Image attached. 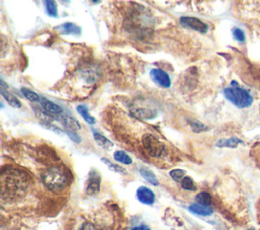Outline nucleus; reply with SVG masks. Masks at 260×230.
<instances>
[{"label": "nucleus", "instance_id": "1", "mask_svg": "<svg viewBox=\"0 0 260 230\" xmlns=\"http://www.w3.org/2000/svg\"><path fill=\"white\" fill-rule=\"evenodd\" d=\"M2 197L15 199L22 195L28 184L26 175L17 170H10L2 174Z\"/></svg>", "mask_w": 260, "mask_h": 230}, {"label": "nucleus", "instance_id": "2", "mask_svg": "<svg viewBox=\"0 0 260 230\" xmlns=\"http://www.w3.org/2000/svg\"><path fill=\"white\" fill-rule=\"evenodd\" d=\"M223 94L225 98L239 108L249 107L253 102L250 92L238 85L236 81H232L231 86L224 88Z\"/></svg>", "mask_w": 260, "mask_h": 230}, {"label": "nucleus", "instance_id": "3", "mask_svg": "<svg viewBox=\"0 0 260 230\" xmlns=\"http://www.w3.org/2000/svg\"><path fill=\"white\" fill-rule=\"evenodd\" d=\"M42 178L46 187L53 191L62 190L68 182L67 175L64 169L57 166L51 167L48 170H46Z\"/></svg>", "mask_w": 260, "mask_h": 230}, {"label": "nucleus", "instance_id": "4", "mask_svg": "<svg viewBox=\"0 0 260 230\" xmlns=\"http://www.w3.org/2000/svg\"><path fill=\"white\" fill-rule=\"evenodd\" d=\"M142 145L145 151L152 157H160L166 153L165 145L152 134L143 135Z\"/></svg>", "mask_w": 260, "mask_h": 230}, {"label": "nucleus", "instance_id": "5", "mask_svg": "<svg viewBox=\"0 0 260 230\" xmlns=\"http://www.w3.org/2000/svg\"><path fill=\"white\" fill-rule=\"evenodd\" d=\"M180 23L182 26L187 27V28H191L193 30H196L198 32L201 33H205L208 29V25L201 21L200 19L196 18V17H191V16H182L180 18Z\"/></svg>", "mask_w": 260, "mask_h": 230}, {"label": "nucleus", "instance_id": "6", "mask_svg": "<svg viewBox=\"0 0 260 230\" xmlns=\"http://www.w3.org/2000/svg\"><path fill=\"white\" fill-rule=\"evenodd\" d=\"M151 79L160 87L168 88L171 86V78L170 76L161 69L154 68L150 71Z\"/></svg>", "mask_w": 260, "mask_h": 230}, {"label": "nucleus", "instance_id": "7", "mask_svg": "<svg viewBox=\"0 0 260 230\" xmlns=\"http://www.w3.org/2000/svg\"><path fill=\"white\" fill-rule=\"evenodd\" d=\"M136 197L139 202L145 205H152L155 200L154 193L145 186H140L136 190Z\"/></svg>", "mask_w": 260, "mask_h": 230}, {"label": "nucleus", "instance_id": "8", "mask_svg": "<svg viewBox=\"0 0 260 230\" xmlns=\"http://www.w3.org/2000/svg\"><path fill=\"white\" fill-rule=\"evenodd\" d=\"M100 182H101V178H100L99 173L95 170L90 171L88 181L86 183V188H85L86 194L87 195H95L96 193H99Z\"/></svg>", "mask_w": 260, "mask_h": 230}, {"label": "nucleus", "instance_id": "9", "mask_svg": "<svg viewBox=\"0 0 260 230\" xmlns=\"http://www.w3.org/2000/svg\"><path fill=\"white\" fill-rule=\"evenodd\" d=\"M40 101H41V105H42V108L44 109V111L49 113V114L61 116L64 111L63 108L59 104H57V103H55V102H53V101H51L47 98L42 97Z\"/></svg>", "mask_w": 260, "mask_h": 230}, {"label": "nucleus", "instance_id": "10", "mask_svg": "<svg viewBox=\"0 0 260 230\" xmlns=\"http://www.w3.org/2000/svg\"><path fill=\"white\" fill-rule=\"evenodd\" d=\"M56 29L63 35H75L81 34V28L72 22H66L56 27Z\"/></svg>", "mask_w": 260, "mask_h": 230}, {"label": "nucleus", "instance_id": "11", "mask_svg": "<svg viewBox=\"0 0 260 230\" xmlns=\"http://www.w3.org/2000/svg\"><path fill=\"white\" fill-rule=\"evenodd\" d=\"M132 112L134 116L143 119V120H151L157 116V110L155 108L150 107H133Z\"/></svg>", "mask_w": 260, "mask_h": 230}, {"label": "nucleus", "instance_id": "12", "mask_svg": "<svg viewBox=\"0 0 260 230\" xmlns=\"http://www.w3.org/2000/svg\"><path fill=\"white\" fill-rule=\"evenodd\" d=\"M60 123L63 125V127L67 130V131H76V130H79L81 127H80V124L78 123V121L70 116H67V114H61L59 116V119Z\"/></svg>", "mask_w": 260, "mask_h": 230}, {"label": "nucleus", "instance_id": "13", "mask_svg": "<svg viewBox=\"0 0 260 230\" xmlns=\"http://www.w3.org/2000/svg\"><path fill=\"white\" fill-rule=\"evenodd\" d=\"M0 92H1L2 97L8 102L9 105H11V106L14 107V108H19V107H21V102L19 101V99H18L15 95H13L11 92H9L8 90L4 89V87L1 86Z\"/></svg>", "mask_w": 260, "mask_h": 230}, {"label": "nucleus", "instance_id": "14", "mask_svg": "<svg viewBox=\"0 0 260 230\" xmlns=\"http://www.w3.org/2000/svg\"><path fill=\"white\" fill-rule=\"evenodd\" d=\"M189 211L192 212L193 214L199 215V216H209L213 213V210L210 207L202 206L199 204H192L189 206Z\"/></svg>", "mask_w": 260, "mask_h": 230}, {"label": "nucleus", "instance_id": "15", "mask_svg": "<svg viewBox=\"0 0 260 230\" xmlns=\"http://www.w3.org/2000/svg\"><path fill=\"white\" fill-rule=\"evenodd\" d=\"M93 138H94L96 144L99 146H101L103 149H105L107 151L112 150V148L114 146L113 143L110 140H108L105 136H103L101 133H98V132L93 131Z\"/></svg>", "mask_w": 260, "mask_h": 230}, {"label": "nucleus", "instance_id": "16", "mask_svg": "<svg viewBox=\"0 0 260 230\" xmlns=\"http://www.w3.org/2000/svg\"><path fill=\"white\" fill-rule=\"evenodd\" d=\"M139 172L142 175V177L148 181L150 184L152 185H158V179L155 176V174L147 167H140L139 168Z\"/></svg>", "mask_w": 260, "mask_h": 230}, {"label": "nucleus", "instance_id": "17", "mask_svg": "<svg viewBox=\"0 0 260 230\" xmlns=\"http://www.w3.org/2000/svg\"><path fill=\"white\" fill-rule=\"evenodd\" d=\"M76 110H77V112L84 119V121L87 122L88 124H94V123H95V119H94L92 116L89 114V111H88L87 107H86L84 104L77 105Z\"/></svg>", "mask_w": 260, "mask_h": 230}, {"label": "nucleus", "instance_id": "18", "mask_svg": "<svg viewBox=\"0 0 260 230\" xmlns=\"http://www.w3.org/2000/svg\"><path fill=\"white\" fill-rule=\"evenodd\" d=\"M242 143V141L236 137H232L229 139H221L216 143L217 147H230V148H235L238 146V144Z\"/></svg>", "mask_w": 260, "mask_h": 230}, {"label": "nucleus", "instance_id": "19", "mask_svg": "<svg viewBox=\"0 0 260 230\" xmlns=\"http://www.w3.org/2000/svg\"><path fill=\"white\" fill-rule=\"evenodd\" d=\"M197 204L199 205H202V206H206V207H209L211 205V196L208 194V193H205V191H201L199 194L196 195V198H195Z\"/></svg>", "mask_w": 260, "mask_h": 230}, {"label": "nucleus", "instance_id": "20", "mask_svg": "<svg viewBox=\"0 0 260 230\" xmlns=\"http://www.w3.org/2000/svg\"><path fill=\"white\" fill-rule=\"evenodd\" d=\"M114 159L117 160L118 162L120 163H123V164H131L132 163V159L131 157L125 152V151H122V150H119V151H116L114 153Z\"/></svg>", "mask_w": 260, "mask_h": 230}, {"label": "nucleus", "instance_id": "21", "mask_svg": "<svg viewBox=\"0 0 260 230\" xmlns=\"http://www.w3.org/2000/svg\"><path fill=\"white\" fill-rule=\"evenodd\" d=\"M45 7L47 10V14L51 17H57L58 16V8L55 1H45Z\"/></svg>", "mask_w": 260, "mask_h": 230}, {"label": "nucleus", "instance_id": "22", "mask_svg": "<svg viewBox=\"0 0 260 230\" xmlns=\"http://www.w3.org/2000/svg\"><path fill=\"white\" fill-rule=\"evenodd\" d=\"M21 92L24 94V96L31 102H37V101H40L41 98L40 96L32 90L26 88V87H21Z\"/></svg>", "mask_w": 260, "mask_h": 230}, {"label": "nucleus", "instance_id": "23", "mask_svg": "<svg viewBox=\"0 0 260 230\" xmlns=\"http://www.w3.org/2000/svg\"><path fill=\"white\" fill-rule=\"evenodd\" d=\"M101 160L110 168V170H112V171H114V172H118V173H125V169H124V168H122L121 166H119V165H117V164H114V163L111 162L109 159L103 157Z\"/></svg>", "mask_w": 260, "mask_h": 230}, {"label": "nucleus", "instance_id": "24", "mask_svg": "<svg viewBox=\"0 0 260 230\" xmlns=\"http://www.w3.org/2000/svg\"><path fill=\"white\" fill-rule=\"evenodd\" d=\"M181 185L186 190H195L196 189V185H195L193 179L189 176L184 177V179L181 181Z\"/></svg>", "mask_w": 260, "mask_h": 230}, {"label": "nucleus", "instance_id": "25", "mask_svg": "<svg viewBox=\"0 0 260 230\" xmlns=\"http://www.w3.org/2000/svg\"><path fill=\"white\" fill-rule=\"evenodd\" d=\"M170 175L175 181H182L185 177V171L182 169H173L170 171Z\"/></svg>", "mask_w": 260, "mask_h": 230}, {"label": "nucleus", "instance_id": "26", "mask_svg": "<svg viewBox=\"0 0 260 230\" xmlns=\"http://www.w3.org/2000/svg\"><path fill=\"white\" fill-rule=\"evenodd\" d=\"M190 126H191V128H192L195 132H200V131H203V130L206 129L205 126H204L202 123H200V122H198V121H196V120L190 121Z\"/></svg>", "mask_w": 260, "mask_h": 230}, {"label": "nucleus", "instance_id": "27", "mask_svg": "<svg viewBox=\"0 0 260 230\" xmlns=\"http://www.w3.org/2000/svg\"><path fill=\"white\" fill-rule=\"evenodd\" d=\"M233 35L239 42H244L245 41V33L240 28H234L233 29Z\"/></svg>", "mask_w": 260, "mask_h": 230}, {"label": "nucleus", "instance_id": "28", "mask_svg": "<svg viewBox=\"0 0 260 230\" xmlns=\"http://www.w3.org/2000/svg\"><path fill=\"white\" fill-rule=\"evenodd\" d=\"M65 134L68 136V138L73 141L74 143H80L81 142V138L74 132V131H67L65 130Z\"/></svg>", "mask_w": 260, "mask_h": 230}, {"label": "nucleus", "instance_id": "29", "mask_svg": "<svg viewBox=\"0 0 260 230\" xmlns=\"http://www.w3.org/2000/svg\"><path fill=\"white\" fill-rule=\"evenodd\" d=\"M80 230H101V229L96 228L94 225H92V224H90V223H85V224L81 227Z\"/></svg>", "mask_w": 260, "mask_h": 230}, {"label": "nucleus", "instance_id": "30", "mask_svg": "<svg viewBox=\"0 0 260 230\" xmlns=\"http://www.w3.org/2000/svg\"><path fill=\"white\" fill-rule=\"evenodd\" d=\"M131 230H150V229L146 225H139V226L133 227Z\"/></svg>", "mask_w": 260, "mask_h": 230}, {"label": "nucleus", "instance_id": "31", "mask_svg": "<svg viewBox=\"0 0 260 230\" xmlns=\"http://www.w3.org/2000/svg\"><path fill=\"white\" fill-rule=\"evenodd\" d=\"M249 230H253V229H249Z\"/></svg>", "mask_w": 260, "mask_h": 230}]
</instances>
